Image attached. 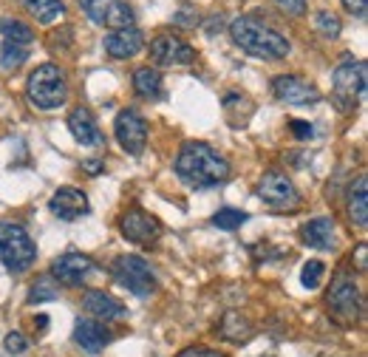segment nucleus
<instances>
[{"label":"nucleus","mask_w":368,"mask_h":357,"mask_svg":"<svg viewBox=\"0 0 368 357\" xmlns=\"http://www.w3.org/2000/svg\"><path fill=\"white\" fill-rule=\"evenodd\" d=\"M3 346H6L9 354H23V351L28 349V340H26L23 332H9L6 340H3Z\"/></svg>","instance_id":"obj_31"},{"label":"nucleus","mask_w":368,"mask_h":357,"mask_svg":"<svg viewBox=\"0 0 368 357\" xmlns=\"http://www.w3.org/2000/svg\"><path fill=\"white\" fill-rule=\"evenodd\" d=\"M113 278L136 298H147L156 289V275H153L150 264L142 255H119L113 261Z\"/></svg>","instance_id":"obj_7"},{"label":"nucleus","mask_w":368,"mask_h":357,"mask_svg":"<svg viewBox=\"0 0 368 357\" xmlns=\"http://www.w3.org/2000/svg\"><path fill=\"white\" fill-rule=\"evenodd\" d=\"M258 196L266 207H272V210H295V207L300 204V193L295 190L292 178L281 170H266L261 176Z\"/></svg>","instance_id":"obj_8"},{"label":"nucleus","mask_w":368,"mask_h":357,"mask_svg":"<svg viewBox=\"0 0 368 357\" xmlns=\"http://www.w3.org/2000/svg\"><path fill=\"white\" fill-rule=\"evenodd\" d=\"M315 26H318V32L323 37H337V35H340V28H343L340 17H337L334 12H318L315 15Z\"/></svg>","instance_id":"obj_29"},{"label":"nucleus","mask_w":368,"mask_h":357,"mask_svg":"<svg viewBox=\"0 0 368 357\" xmlns=\"http://www.w3.org/2000/svg\"><path fill=\"white\" fill-rule=\"evenodd\" d=\"M91 273H94V261L82 253H66L51 264V275L66 286H80Z\"/></svg>","instance_id":"obj_14"},{"label":"nucleus","mask_w":368,"mask_h":357,"mask_svg":"<svg viewBox=\"0 0 368 357\" xmlns=\"http://www.w3.org/2000/svg\"><path fill=\"white\" fill-rule=\"evenodd\" d=\"M331 82H334L331 97H334L337 108L343 113H351L357 108L360 94L365 91V63H360V60H346V63L334 68Z\"/></svg>","instance_id":"obj_5"},{"label":"nucleus","mask_w":368,"mask_h":357,"mask_svg":"<svg viewBox=\"0 0 368 357\" xmlns=\"http://www.w3.org/2000/svg\"><path fill=\"white\" fill-rule=\"evenodd\" d=\"M108 340H111V335H108V329H105V326H102L100 320H94V318H82V320H77V326H74V343L82 346L85 351L97 354V351L105 349Z\"/></svg>","instance_id":"obj_19"},{"label":"nucleus","mask_w":368,"mask_h":357,"mask_svg":"<svg viewBox=\"0 0 368 357\" xmlns=\"http://www.w3.org/2000/svg\"><path fill=\"white\" fill-rule=\"evenodd\" d=\"M289 128H292V134H295L297 139H312V136H315L312 122H303V119H289Z\"/></svg>","instance_id":"obj_33"},{"label":"nucleus","mask_w":368,"mask_h":357,"mask_svg":"<svg viewBox=\"0 0 368 357\" xmlns=\"http://www.w3.org/2000/svg\"><path fill=\"white\" fill-rule=\"evenodd\" d=\"M357 270H360V273L368 270V247H365V244L357 247Z\"/></svg>","instance_id":"obj_36"},{"label":"nucleus","mask_w":368,"mask_h":357,"mask_svg":"<svg viewBox=\"0 0 368 357\" xmlns=\"http://www.w3.org/2000/svg\"><path fill=\"white\" fill-rule=\"evenodd\" d=\"M82 167H85L88 173H94V176H97V173L105 170V162H82Z\"/></svg>","instance_id":"obj_37"},{"label":"nucleus","mask_w":368,"mask_h":357,"mask_svg":"<svg viewBox=\"0 0 368 357\" xmlns=\"http://www.w3.org/2000/svg\"><path fill=\"white\" fill-rule=\"evenodd\" d=\"M326 304H329V312L337 323L343 326H351L360 320V286L354 284V278L349 273H337L334 281H331V289L326 295Z\"/></svg>","instance_id":"obj_6"},{"label":"nucleus","mask_w":368,"mask_h":357,"mask_svg":"<svg viewBox=\"0 0 368 357\" xmlns=\"http://www.w3.org/2000/svg\"><path fill=\"white\" fill-rule=\"evenodd\" d=\"M150 60L159 66H193L196 48L176 35H156L150 40Z\"/></svg>","instance_id":"obj_11"},{"label":"nucleus","mask_w":368,"mask_h":357,"mask_svg":"<svg viewBox=\"0 0 368 357\" xmlns=\"http://www.w3.org/2000/svg\"><path fill=\"white\" fill-rule=\"evenodd\" d=\"M230 37L241 51H247L252 57L281 60L289 54V40L275 32V28L252 20V17H235L230 23Z\"/></svg>","instance_id":"obj_2"},{"label":"nucleus","mask_w":368,"mask_h":357,"mask_svg":"<svg viewBox=\"0 0 368 357\" xmlns=\"http://www.w3.org/2000/svg\"><path fill=\"white\" fill-rule=\"evenodd\" d=\"M48 210L59 221H77L80 216H85L91 210V204H88V196L80 187H59L48 201Z\"/></svg>","instance_id":"obj_15"},{"label":"nucleus","mask_w":368,"mask_h":357,"mask_svg":"<svg viewBox=\"0 0 368 357\" xmlns=\"http://www.w3.org/2000/svg\"><path fill=\"white\" fill-rule=\"evenodd\" d=\"M80 6L97 26H105L111 32H116V28H131L136 20L134 9L125 0H80Z\"/></svg>","instance_id":"obj_9"},{"label":"nucleus","mask_w":368,"mask_h":357,"mask_svg":"<svg viewBox=\"0 0 368 357\" xmlns=\"http://www.w3.org/2000/svg\"><path fill=\"white\" fill-rule=\"evenodd\" d=\"M59 298V286L51 278H37L28 292V304H46V301H57Z\"/></svg>","instance_id":"obj_27"},{"label":"nucleus","mask_w":368,"mask_h":357,"mask_svg":"<svg viewBox=\"0 0 368 357\" xmlns=\"http://www.w3.org/2000/svg\"><path fill=\"white\" fill-rule=\"evenodd\" d=\"M272 91L281 102H289V105H309V102H318L320 100V91L297 74H281L275 77L272 82Z\"/></svg>","instance_id":"obj_13"},{"label":"nucleus","mask_w":368,"mask_h":357,"mask_svg":"<svg viewBox=\"0 0 368 357\" xmlns=\"http://www.w3.org/2000/svg\"><path fill=\"white\" fill-rule=\"evenodd\" d=\"M178 357H221L219 351H210V349H184Z\"/></svg>","instance_id":"obj_35"},{"label":"nucleus","mask_w":368,"mask_h":357,"mask_svg":"<svg viewBox=\"0 0 368 357\" xmlns=\"http://www.w3.org/2000/svg\"><path fill=\"white\" fill-rule=\"evenodd\" d=\"M116 142L122 145V151H128L131 156H139L147 145V122L136 113V111H119L116 116Z\"/></svg>","instance_id":"obj_12"},{"label":"nucleus","mask_w":368,"mask_h":357,"mask_svg":"<svg viewBox=\"0 0 368 357\" xmlns=\"http://www.w3.org/2000/svg\"><path fill=\"white\" fill-rule=\"evenodd\" d=\"M82 309L94 318V320H122L125 318V306H122L113 295L102 292V289H88L82 295Z\"/></svg>","instance_id":"obj_17"},{"label":"nucleus","mask_w":368,"mask_h":357,"mask_svg":"<svg viewBox=\"0 0 368 357\" xmlns=\"http://www.w3.org/2000/svg\"><path fill=\"white\" fill-rule=\"evenodd\" d=\"M28 60V46H17V43H3L0 51V68L3 71H15Z\"/></svg>","instance_id":"obj_26"},{"label":"nucleus","mask_w":368,"mask_h":357,"mask_svg":"<svg viewBox=\"0 0 368 357\" xmlns=\"http://www.w3.org/2000/svg\"><path fill=\"white\" fill-rule=\"evenodd\" d=\"M37 258V247L26 227L15 221H0V261L9 273H26Z\"/></svg>","instance_id":"obj_4"},{"label":"nucleus","mask_w":368,"mask_h":357,"mask_svg":"<svg viewBox=\"0 0 368 357\" xmlns=\"http://www.w3.org/2000/svg\"><path fill=\"white\" fill-rule=\"evenodd\" d=\"M343 6H346V12L354 15V17H365V12H368V0H343Z\"/></svg>","instance_id":"obj_34"},{"label":"nucleus","mask_w":368,"mask_h":357,"mask_svg":"<svg viewBox=\"0 0 368 357\" xmlns=\"http://www.w3.org/2000/svg\"><path fill=\"white\" fill-rule=\"evenodd\" d=\"M142 46H145V37H142L139 28H134V26L131 28H116V32H111L105 37V51L113 60H128V57L139 54Z\"/></svg>","instance_id":"obj_18"},{"label":"nucleus","mask_w":368,"mask_h":357,"mask_svg":"<svg viewBox=\"0 0 368 357\" xmlns=\"http://www.w3.org/2000/svg\"><path fill=\"white\" fill-rule=\"evenodd\" d=\"M176 176L196 190L216 187L230 178V162L207 142H187L176 156Z\"/></svg>","instance_id":"obj_1"},{"label":"nucleus","mask_w":368,"mask_h":357,"mask_svg":"<svg viewBox=\"0 0 368 357\" xmlns=\"http://www.w3.org/2000/svg\"><path fill=\"white\" fill-rule=\"evenodd\" d=\"M323 273H326L323 261H306V264H303V273H300L303 286H306V289H315V286L323 281Z\"/></svg>","instance_id":"obj_30"},{"label":"nucleus","mask_w":368,"mask_h":357,"mask_svg":"<svg viewBox=\"0 0 368 357\" xmlns=\"http://www.w3.org/2000/svg\"><path fill=\"white\" fill-rule=\"evenodd\" d=\"M275 6L284 9L292 17H303L306 15V0H275Z\"/></svg>","instance_id":"obj_32"},{"label":"nucleus","mask_w":368,"mask_h":357,"mask_svg":"<svg viewBox=\"0 0 368 357\" xmlns=\"http://www.w3.org/2000/svg\"><path fill=\"white\" fill-rule=\"evenodd\" d=\"M26 94H28V100H32V105H37L40 111L59 108V105L66 102V97H68V82H66L63 68L54 66V63L40 66L32 77H28Z\"/></svg>","instance_id":"obj_3"},{"label":"nucleus","mask_w":368,"mask_h":357,"mask_svg":"<svg viewBox=\"0 0 368 357\" xmlns=\"http://www.w3.org/2000/svg\"><path fill=\"white\" fill-rule=\"evenodd\" d=\"M0 32H3L6 43H17V46H32L35 43V28L28 23H23V20H15V17L0 20Z\"/></svg>","instance_id":"obj_23"},{"label":"nucleus","mask_w":368,"mask_h":357,"mask_svg":"<svg viewBox=\"0 0 368 357\" xmlns=\"http://www.w3.org/2000/svg\"><path fill=\"white\" fill-rule=\"evenodd\" d=\"M134 91L142 97V100H156L162 94V74L156 68H136L134 71Z\"/></svg>","instance_id":"obj_22"},{"label":"nucleus","mask_w":368,"mask_h":357,"mask_svg":"<svg viewBox=\"0 0 368 357\" xmlns=\"http://www.w3.org/2000/svg\"><path fill=\"white\" fill-rule=\"evenodd\" d=\"M68 131H71V136L82 147H100V145H105V136H102V131L97 125L94 113H91L88 108H82V105L71 111V116H68Z\"/></svg>","instance_id":"obj_16"},{"label":"nucleus","mask_w":368,"mask_h":357,"mask_svg":"<svg viewBox=\"0 0 368 357\" xmlns=\"http://www.w3.org/2000/svg\"><path fill=\"white\" fill-rule=\"evenodd\" d=\"M346 210H349V219H351L354 227H365L368 224V178L365 176H360L357 182L351 185Z\"/></svg>","instance_id":"obj_20"},{"label":"nucleus","mask_w":368,"mask_h":357,"mask_svg":"<svg viewBox=\"0 0 368 357\" xmlns=\"http://www.w3.org/2000/svg\"><path fill=\"white\" fill-rule=\"evenodd\" d=\"M26 9L32 12V17H37V23L48 26L54 20H59L66 15L63 0H26Z\"/></svg>","instance_id":"obj_24"},{"label":"nucleus","mask_w":368,"mask_h":357,"mask_svg":"<svg viewBox=\"0 0 368 357\" xmlns=\"http://www.w3.org/2000/svg\"><path fill=\"white\" fill-rule=\"evenodd\" d=\"M119 230H122V235H125L128 241L142 244V247H150L153 241H159V235H162L159 219L150 216L147 210H142V207H131L128 213H122Z\"/></svg>","instance_id":"obj_10"},{"label":"nucleus","mask_w":368,"mask_h":357,"mask_svg":"<svg viewBox=\"0 0 368 357\" xmlns=\"http://www.w3.org/2000/svg\"><path fill=\"white\" fill-rule=\"evenodd\" d=\"M243 221H247V213L235 210V207H224V210H219L216 216H212V224H216L219 230H238Z\"/></svg>","instance_id":"obj_28"},{"label":"nucleus","mask_w":368,"mask_h":357,"mask_svg":"<svg viewBox=\"0 0 368 357\" xmlns=\"http://www.w3.org/2000/svg\"><path fill=\"white\" fill-rule=\"evenodd\" d=\"M221 335H224L227 340H232V343H243V340L252 338V326L243 320L238 312H230V315L224 318V323H221Z\"/></svg>","instance_id":"obj_25"},{"label":"nucleus","mask_w":368,"mask_h":357,"mask_svg":"<svg viewBox=\"0 0 368 357\" xmlns=\"http://www.w3.org/2000/svg\"><path fill=\"white\" fill-rule=\"evenodd\" d=\"M300 235H303V241L315 250H334V221L331 219L309 221L300 230Z\"/></svg>","instance_id":"obj_21"}]
</instances>
